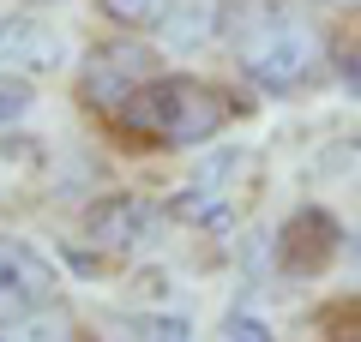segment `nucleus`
Segmentation results:
<instances>
[{
  "label": "nucleus",
  "mask_w": 361,
  "mask_h": 342,
  "mask_svg": "<svg viewBox=\"0 0 361 342\" xmlns=\"http://www.w3.org/2000/svg\"><path fill=\"white\" fill-rule=\"evenodd\" d=\"M235 61L265 90H307L325 78V37L277 0H247L235 18Z\"/></svg>",
  "instance_id": "f257e3e1"
},
{
  "label": "nucleus",
  "mask_w": 361,
  "mask_h": 342,
  "mask_svg": "<svg viewBox=\"0 0 361 342\" xmlns=\"http://www.w3.org/2000/svg\"><path fill=\"white\" fill-rule=\"evenodd\" d=\"M235 120V102L223 96L217 84L205 78H187V72H163V78H145L133 90V102L121 108V127L139 132L151 144H211L223 127Z\"/></svg>",
  "instance_id": "f03ea898"
},
{
  "label": "nucleus",
  "mask_w": 361,
  "mask_h": 342,
  "mask_svg": "<svg viewBox=\"0 0 361 342\" xmlns=\"http://www.w3.org/2000/svg\"><path fill=\"white\" fill-rule=\"evenodd\" d=\"M145 78H157L145 42H97V49L85 54V66H78V96L97 114L121 120V108L133 102V90H139Z\"/></svg>",
  "instance_id": "7ed1b4c3"
},
{
  "label": "nucleus",
  "mask_w": 361,
  "mask_h": 342,
  "mask_svg": "<svg viewBox=\"0 0 361 342\" xmlns=\"http://www.w3.org/2000/svg\"><path fill=\"white\" fill-rule=\"evenodd\" d=\"M85 241L103 246V253H145L157 241V204L115 192V198H97L85 210Z\"/></svg>",
  "instance_id": "20e7f679"
},
{
  "label": "nucleus",
  "mask_w": 361,
  "mask_h": 342,
  "mask_svg": "<svg viewBox=\"0 0 361 342\" xmlns=\"http://www.w3.org/2000/svg\"><path fill=\"white\" fill-rule=\"evenodd\" d=\"M337 246H343V228H337L331 210H319V204H307V210H295L283 222V241H277V258H283L289 277H325V265L337 258Z\"/></svg>",
  "instance_id": "39448f33"
},
{
  "label": "nucleus",
  "mask_w": 361,
  "mask_h": 342,
  "mask_svg": "<svg viewBox=\"0 0 361 342\" xmlns=\"http://www.w3.org/2000/svg\"><path fill=\"white\" fill-rule=\"evenodd\" d=\"M54 300V265L42 253H30L25 241L0 234V318L37 312Z\"/></svg>",
  "instance_id": "423d86ee"
},
{
  "label": "nucleus",
  "mask_w": 361,
  "mask_h": 342,
  "mask_svg": "<svg viewBox=\"0 0 361 342\" xmlns=\"http://www.w3.org/2000/svg\"><path fill=\"white\" fill-rule=\"evenodd\" d=\"M61 61H66V42H61V30H54L49 18H37V13L0 18V66H6V72L42 78V72H54Z\"/></svg>",
  "instance_id": "0eeeda50"
},
{
  "label": "nucleus",
  "mask_w": 361,
  "mask_h": 342,
  "mask_svg": "<svg viewBox=\"0 0 361 342\" xmlns=\"http://www.w3.org/2000/svg\"><path fill=\"white\" fill-rule=\"evenodd\" d=\"M169 216L187 222L193 234H229L235 228V198L217 186V175H199V180H187V192H175Z\"/></svg>",
  "instance_id": "6e6552de"
},
{
  "label": "nucleus",
  "mask_w": 361,
  "mask_h": 342,
  "mask_svg": "<svg viewBox=\"0 0 361 342\" xmlns=\"http://www.w3.org/2000/svg\"><path fill=\"white\" fill-rule=\"evenodd\" d=\"M229 25V6L223 0H175L163 13V49H211Z\"/></svg>",
  "instance_id": "1a4fd4ad"
},
{
  "label": "nucleus",
  "mask_w": 361,
  "mask_h": 342,
  "mask_svg": "<svg viewBox=\"0 0 361 342\" xmlns=\"http://www.w3.org/2000/svg\"><path fill=\"white\" fill-rule=\"evenodd\" d=\"M66 336V318L61 312H18V318H0V342H61Z\"/></svg>",
  "instance_id": "9d476101"
},
{
  "label": "nucleus",
  "mask_w": 361,
  "mask_h": 342,
  "mask_svg": "<svg viewBox=\"0 0 361 342\" xmlns=\"http://www.w3.org/2000/svg\"><path fill=\"white\" fill-rule=\"evenodd\" d=\"M169 6H175V0H97V13H103L109 25H121V30H151V25H163Z\"/></svg>",
  "instance_id": "9b49d317"
},
{
  "label": "nucleus",
  "mask_w": 361,
  "mask_h": 342,
  "mask_svg": "<svg viewBox=\"0 0 361 342\" xmlns=\"http://www.w3.org/2000/svg\"><path fill=\"white\" fill-rule=\"evenodd\" d=\"M30 102H37L30 78H25V72H6V66H0V127H13L18 114H30Z\"/></svg>",
  "instance_id": "f8f14e48"
},
{
  "label": "nucleus",
  "mask_w": 361,
  "mask_h": 342,
  "mask_svg": "<svg viewBox=\"0 0 361 342\" xmlns=\"http://www.w3.org/2000/svg\"><path fill=\"white\" fill-rule=\"evenodd\" d=\"M139 342H187V318L180 312H145L139 318Z\"/></svg>",
  "instance_id": "ddd939ff"
},
{
  "label": "nucleus",
  "mask_w": 361,
  "mask_h": 342,
  "mask_svg": "<svg viewBox=\"0 0 361 342\" xmlns=\"http://www.w3.org/2000/svg\"><path fill=\"white\" fill-rule=\"evenodd\" d=\"M223 330H229V342H277L259 312H229V324H223Z\"/></svg>",
  "instance_id": "4468645a"
},
{
  "label": "nucleus",
  "mask_w": 361,
  "mask_h": 342,
  "mask_svg": "<svg viewBox=\"0 0 361 342\" xmlns=\"http://www.w3.org/2000/svg\"><path fill=\"white\" fill-rule=\"evenodd\" d=\"M337 78H343V84H349V90H355V96H361V49L337 61Z\"/></svg>",
  "instance_id": "2eb2a0df"
},
{
  "label": "nucleus",
  "mask_w": 361,
  "mask_h": 342,
  "mask_svg": "<svg viewBox=\"0 0 361 342\" xmlns=\"http://www.w3.org/2000/svg\"><path fill=\"white\" fill-rule=\"evenodd\" d=\"M349 342H361V300H355V312H349Z\"/></svg>",
  "instance_id": "dca6fc26"
},
{
  "label": "nucleus",
  "mask_w": 361,
  "mask_h": 342,
  "mask_svg": "<svg viewBox=\"0 0 361 342\" xmlns=\"http://www.w3.org/2000/svg\"><path fill=\"white\" fill-rule=\"evenodd\" d=\"M61 342H97V336H90V330H66Z\"/></svg>",
  "instance_id": "f3484780"
},
{
  "label": "nucleus",
  "mask_w": 361,
  "mask_h": 342,
  "mask_svg": "<svg viewBox=\"0 0 361 342\" xmlns=\"http://www.w3.org/2000/svg\"><path fill=\"white\" fill-rule=\"evenodd\" d=\"M325 6H343V13H349V6H361V0H325Z\"/></svg>",
  "instance_id": "a211bd4d"
},
{
  "label": "nucleus",
  "mask_w": 361,
  "mask_h": 342,
  "mask_svg": "<svg viewBox=\"0 0 361 342\" xmlns=\"http://www.w3.org/2000/svg\"><path fill=\"white\" fill-rule=\"evenodd\" d=\"M355 265H361V234H355Z\"/></svg>",
  "instance_id": "6ab92c4d"
}]
</instances>
